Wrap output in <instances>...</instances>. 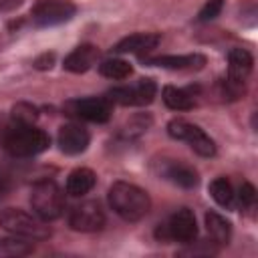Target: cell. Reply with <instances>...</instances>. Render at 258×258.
I'll return each instance as SVG.
<instances>
[{"label": "cell", "mask_w": 258, "mask_h": 258, "mask_svg": "<svg viewBox=\"0 0 258 258\" xmlns=\"http://www.w3.org/2000/svg\"><path fill=\"white\" fill-rule=\"evenodd\" d=\"M204 222H206L208 236L212 238L214 244L224 246V244L230 242V238H232V224L224 216H220L218 212H208L204 216Z\"/></svg>", "instance_id": "ac0fdd59"}, {"label": "cell", "mask_w": 258, "mask_h": 258, "mask_svg": "<svg viewBox=\"0 0 258 258\" xmlns=\"http://www.w3.org/2000/svg\"><path fill=\"white\" fill-rule=\"evenodd\" d=\"M157 173L163 179H167L173 185H179L183 189H191V187H196L200 183L198 171L191 165H187V163H183L179 159H161L157 163Z\"/></svg>", "instance_id": "7c38bea8"}, {"label": "cell", "mask_w": 258, "mask_h": 258, "mask_svg": "<svg viewBox=\"0 0 258 258\" xmlns=\"http://www.w3.org/2000/svg\"><path fill=\"white\" fill-rule=\"evenodd\" d=\"M155 93H157V85L153 79H139L135 85L111 89L107 93V99L123 107H143L155 99Z\"/></svg>", "instance_id": "9c48e42d"}, {"label": "cell", "mask_w": 258, "mask_h": 258, "mask_svg": "<svg viewBox=\"0 0 258 258\" xmlns=\"http://www.w3.org/2000/svg\"><path fill=\"white\" fill-rule=\"evenodd\" d=\"M48 145L50 137L36 125L16 123V127L4 135V147L12 157H34L46 151Z\"/></svg>", "instance_id": "7a4b0ae2"}, {"label": "cell", "mask_w": 258, "mask_h": 258, "mask_svg": "<svg viewBox=\"0 0 258 258\" xmlns=\"http://www.w3.org/2000/svg\"><path fill=\"white\" fill-rule=\"evenodd\" d=\"M224 4H226V0H206L202 10L198 12V20L200 22H210V20L218 18L222 8H224Z\"/></svg>", "instance_id": "cb8c5ba5"}, {"label": "cell", "mask_w": 258, "mask_h": 258, "mask_svg": "<svg viewBox=\"0 0 258 258\" xmlns=\"http://www.w3.org/2000/svg\"><path fill=\"white\" fill-rule=\"evenodd\" d=\"M30 206L32 212L44 222H52L62 216L64 196L54 179H38L30 189Z\"/></svg>", "instance_id": "277c9868"}, {"label": "cell", "mask_w": 258, "mask_h": 258, "mask_svg": "<svg viewBox=\"0 0 258 258\" xmlns=\"http://www.w3.org/2000/svg\"><path fill=\"white\" fill-rule=\"evenodd\" d=\"M24 0H0V12H12L18 6H22Z\"/></svg>", "instance_id": "4316f807"}, {"label": "cell", "mask_w": 258, "mask_h": 258, "mask_svg": "<svg viewBox=\"0 0 258 258\" xmlns=\"http://www.w3.org/2000/svg\"><path fill=\"white\" fill-rule=\"evenodd\" d=\"M8 189H10V177L4 171H0V200L8 194Z\"/></svg>", "instance_id": "83f0119b"}, {"label": "cell", "mask_w": 258, "mask_h": 258, "mask_svg": "<svg viewBox=\"0 0 258 258\" xmlns=\"http://www.w3.org/2000/svg\"><path fill=\"white\" fill-rule=\"evenodd\" d=\"M161 99H163L165 107H169L171 111H189L196 105V101H194V97H191L189 91L177 89V87H171V85L163 87Z\"/></svg>", "instance_id": "d6986e66"}, {"label": "cell", "mask_w": 258, "mask_h": 258, "mask_svg": "<svg viewBox=\"0 0 258 258\" xmlns=\"http://www.w3.org/2000/svg\"><path fill=\"white\" fill-rule=\"evenodd\" d=\"M97 56H99L97 46H93V44H79L77 48H73V50L64 56L62 67H64L69 73H87V71L95 64Z\"/></svg>", "instance_id": "2e32d148"}, {"label": "cell", "mask_w": 258, "mask_h": 258, "mask_svg": "<svg viewBox=\"0 0 258 258\" xmlns=\"http://www.w3.org/2000/svg\"><path fill=\"white\" fill-rule=\"evenodd\" d=\"M69 226L75 232H97L105 226V212L99 202H83L69 214Z\"/></svg>", "instance_id": "8fae6325"}, {"label": "cell", "mask_w": 258, "mask_h": 258, "mask_svg": "<svg viewBox=\"0 0 258 258\" xmlns=\"http://www.w3.org/2000/svg\"><path fill=\"white\" fill-rule=\"evenodd\" d=\"M99 73L111 81H123L131 77L133 69L125 58H107L99 64Z\"/></svg>", "instance_id": "7402d4cb"}, {"label": "cell", "mask_w": 258, "mask_h": 258, "mask_svg": "<svg viewBox=\"0 0 258 258\" xmlns=\"http://www.w3.org/2000/svg\"><path fill=\"white\" fill-rule=\"evenodd\" d=\"M95 183H97V175H95L93 169H89V167H77V169H73L69 173L64 189H67L69 196L81 198V196L89 194L95 187Z\"/></svg>", "instance_id": "e0dca14e"}, {"label": "cell", "mask_w": 258, "mask_h": 258, "mask_svg": "<svg viewBox=\"0 0 258 258\" xmlns=\"http://www.w3.org/2000/svg\"><path fill=\"white\" fill-rule=\"evenodd\" d=\"M111 210L125 222H139L151 208V198L145 189L129 181H115L107 194Z\"/></svg>", "instance_id": "6da1fadb"}, {"label": "cell", "mask_w": 258, "mask_h": 258, "mask_svg": "<svg viewBox=\"0 0 258 258\" xmlns=\"http://www.w3.org/2000/svg\"><path fill=\"white\" fill-rule=\"evenodd\" d=\"M52 62H54V54H52V52H50V54L44 52L42 56H38V58L34 60V67H36V69H50Z\"/></svg>", "instance_id": "484cf974"}, {"label": "cell", "mask_w": 258, "mask_h": 258, "mask_svg": "<svg viewBox=\"0 0 258 258\" xmlns=\"http://www.w3.org/2000/svg\"><path fill=\"white\" fill-rule=\"evenodd\" d=\"M159 40L161 36L157 32H135V34L121 38L113 46V50L117 54H143V52L153 50L159 44Z\"/></svg>", "instance_id": "9a60e30c"}, {"label": "cell", "mask_w": 258, "mask_h": 258, "mask_svg": "<svg viewBox=\"0 0 258 258\" xmlns=\"http://www.w3.org/2000/svg\"><path fill=\"white\" fill-rule=\"evenodd\" d=\"M12 117L16 123H24V125H34L36 117H38V111L36 107L28 105V103H18L14 109H12Z\"/></svg>", "instance_id": "603a6c76"}, {"label": "cell", "mask_w": 258, "mask_h": 258, "mask_svg": "<svg viewBox=\"0 0 258 258\" xmlns=\"http://www.w3.org/2000/svg\"><path fill=\"white\" fill-rule=\"evenodd\" d=\"M42 218L36 214H28L20 208H4L0 210V228L6 230L12 236L24 238V240H46L50 238V228L46 226Z\"/></svg>", "instance_id": "3957f363"}, {"label": "cell", "mask_w": 258, "mask_h": 258, "mask_svg": "<svg viewBox=\"0 0 258 258\" xmlns=\"http://www.w3.org/2000/svg\"><path fill=\"white\" fill-rule=\"evenodd\" d=\"M254 202H256V189L250 181H244L240 185V191H238V204L242 210H248L254 206Z\"/></svg>", "instance_id": "d4e9b609"}, {"label": "cell", "mask_w": 258, "mask_h": 258, "mask_svg": "<svg viewBox=\"0 0 258 258\" xmlns=\"http://www.w3.org/2000/svg\"><path fill=\"white\" fill-rule=\"evenodd\" d=\"M147 64L171 69V71H200L206 64V56L200 52L191 54H161V56H147Z\"/></svg>", "instance_id": "5bb4252c"}, {"label": "cell", "mask_w": 258, "mask_h": 258, "mask_svg": "<svg viewBox=\"0 0 258 258\" xmlns=\"http://www.w3.org/2000/svg\"><path fill=\"white\" fill-rule=\"evenodd\" d=\"M167 133L175 141L187 143L198 155L202 157H214L216 155V143L214 139L198 125L185 121V119H171L167 123Z\"/></svg>", "instance_id": "5b68a950"}, {"label": "cell", "mask_w": 258, "mask_h": 258, "mask_svg": "<svg viewBox=\"0 0 258 258\" xmlns=\"http://www.w3.org/2000/svg\"><path fill=\"white\" fill-rule=\"evenodd\" d=\"M91 135L85 127L77 125V123H67L58 129L56 133V145L62 153L67 155H79L89 147Z\"/></svg>", "instance_id": "4fadbf2b"}, {"label": "cell", "mask_w": 258, "mask_h": 258, "mask_svg": "<svg viewBox=\"0 0 258 258\" xmlns=\"http://www.w3.org/2000/svg\"><path fill=\"white\" fill-rule=\"evenodd\" d=\"M159 238L163 240H173V242H181V244H191L198 236V224H196V216L189 208H179L175 210L169 220L155 232Z\"/></svg>", "instance_id": "8992f818"}, {"label": "cell", "mask_w": 258, "mask_h": 258, "mask_svg": "<svg viewBox=\"0 0 258 258\" xmlns=\"http://www.w3.org/2000/svg\"><path fill=\"white\" fill-rule=\"evenodd\" d=\"M254 58L246 48H232L228 52V77H226V93L236 99L244 93L246 79L252 73Z\"/></svg>", "instance_id": "ba28073f"}, {"label": "cell", "mask_w": 258, "mask_h": 258, "mask_svg": "<svg viewBox=\"0 0 258 258\" xmlns=\"http://www.w3.org/2000/svg\"><path fill=\"white\" fill-rule=\"evenodd\" d=\"M32 244L30 240L12 236L10 238H0V258H20V256H28L32 252Z\"/></svg>", "instance_id": "ffe728a7"}, {"label": "cell", "mask_w": 258, "mask_h": 258, "mask_svg": "<svg viewBox=\"0 0 258 258\" xmlns=\"http://www.w3.org/2000/svg\"><path fill=\"white\" fill-rule=\"evenodd\" d=\"M208 191H210L212 200H214L218 206H222V208H232V206H234L236 194H234L232 183H230L226 177H216V179L210 183Z\"/></svg>", "instance_id": "44dd1931"}, {"label": "cell", "mask_w": 258, "mask_h": 258, "mask_svg": "<svg viewBox=\"0 0 258 258\" xmlns=\"http://www.w3.org/2000/svg\"><path fill=\"white\" fill-rule=\"evenodd\" d=\"M64 107H67L69 115H75L79 119L93 121V123H105V121H109V117L113 113L111 101L107 97L75 99V101H69Z\"/></svg>", "instance_id": "30bf717a"}, {"label": "cell", "mask_w": 258, "mask_h": 258, "mask_svg": "<svg viewBox=\"0 0 258 258\" xmlns=\"http://www.w3.org/2000/svg\"><path fill=\"white\" fill-rule=\"evenodd\" d=\"M77 14V6L71 0H38L30 10V20L36 26H58L69 22Z\"/></svg>", "instance_id": "52a82bcc"}]
</instances>
